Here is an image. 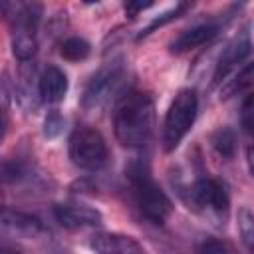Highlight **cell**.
Returning a JSON list of instances; mask_svg holds the SVG:
<instances>
[{
    "label": "cell",
    "mask_w": 254,
    "mask_h": 254,
    "mask_svg": "<svg viewBox=\"0 0 254 254\" xmlns=\"http://www.w3.org/2000/svg\"><path fill=\"white\" fill-rule=\"evenodd\" d=\"M155 103L147 91H125L113 107V131L129 149H143L153 135Z\"/></svg>",
    "instance_id": "cell-1"
},
{
    "label": "cell",
    "mask_w": 254,
    "mask_h": 254,
    "mask_svg": "<svg viewBox=\"0 0 254 254\" xmlns=\"http://www.w3.org/2000/svg\"><path fill=\"white\" fill-rule=\"evenodd\" d=\"M125 179L141 216L153 224H165L173 212V202L167 192L153 181L149 165L145 161H131L125 167Z\"/></svg>",
    "instance_id": "cell-2"
},
{
    "label": "cell",
    "mask_w": 254,
    "mask_h": 254,
    "mask_svg": "<svg viewBox=\"0 0 254 254\" xmlns=\"http://www.w3.org/2000/svg\"><path fill=\"white\" fill-rule=\"evenodd\" d=\"M2 10H12L4 12L10 26H12V52L20 62H28L36 50H38V24L42 16V6L40 4H2Z\"/></svg>",
    "instance_id": "cell-3"
},
{
    "label": "cell",
    "mask_w": 254,
    "mask_h": 254,
    "mask_svg": "<svg viewBox=\"0 0 254 254\" xmlns=\"http://www.w3.org/2000/svg\"><path fill=\"white\" fill-rule=\"evenodd\" d=\"M196 109H198V99L194 89H181L175 95L163 123V149L167 153H173L181 145L185 135L190 131L196 119Z\"/></svg>",
    "instance_id": "cell-4"
},
{
    "label": "cell",
    "mask_w": 254,
    "mask_h": 254,
    "mask_svg": "<svg viewBox=\"0 0 254 254\" xmlns=\"http://www.w3.org/2000/svg\"><path fill=\"white\" fill-rule=\"evenodd\" d=\"M125 81H127V69H125L123 62L121 60L109 62L99 71H95L91 75V79L87 81L83 95H81V107L87 111L101 109L115 95H119V97L123 95Z\"/></svg>",
    "instance_id": "cell-5"
},
{
    "label": "cell",
    "mask_w": 254,
    "mask_h": 254,
    "mask_svg": "<svg viewBox=\"0 0 254 254\" xmlns=\"http://www.w3.org/2000/svg\"><path fill=\"white\" fill-rule=\"evenodd\" d=\"M69 159L83 171H97L109 159L103 135L93 127H79L69 137Z\"/></svg>",
    "instance_id": "cell-6"
},
{
    "label": "cell",
    "mask_w": 254,
    "mask_h": 254,
    "mask_svg": "<svg viewBox=\"0 0 254 254\" xmlns=\"http://www.w3.org/2000/svg\"><path fill=\"white\" fill-rule=\"evenodd\" d=\"M179 192L189 204V208L192 206L196 210H210L220 216L228 212V204H230L228 190H226V185L218 179L198 177L192 185H189Z\"/></svg>",
    "instance_id": "cell-7"
},
{
    "label": "cell",
    "mask_w": 254,
    "mask_h": 254,
    "mask_svg": "<svg viewBox=\"0 0 254 254\" xmlns=\"http://www.w3.org/2000/svg\"><path fill=\"white\" fill-rule=\"evenodd\" d=\"M252 50V42H250V34L248 28H242L238 34H234L226 46L222 48L216 65H214V73H212V85H218L224 81V77L250 54Z\"/></svg>",
    "instance_id": "cell-8"
},
{
    "label": "cell",
    "mask_w": 254,
    "mask_h": 254,
    "mask_svg": "<svg viewBox=\"0 0 254 254\" xmlns=\"http://www.w3.org/2000/svg\"><path fill=\"white\" fill-rule=\"evenodd\" d=\"M54 216L64 228H69V230L99 226L103 222V216L97 208L87 206V204H77V202L56 204L54 206Z\"/></svg>",
    "instance_id": "cell-9"
},
{
    "label": "cell",
    "mask_w": 254,
    "mask_h": 254,
    "mask_svg": "<svg viewBox=\"0 0 254 254\" xmlns=\"http://www.w3.org/2000/svg\"><path fill=\"white\" fill-rule=\"evenodd\" d=\"M220 28H222V22L220 20H208V22L190 26V28L183 30L169 44V50H171V54H185V52H190L194 48H200L206 42H210L220 32Z\"/></svg>",
    "instance_id": "cell-10"
},
{
    "label": "cell",
    "mask_w": 254,
    "mask_h": 254,
    "mask_svg": "<svg viewBox=\"0 0 254 254\" xmlns=\"http://www.w3.org/2000/svg\"><path fill=\"white\" fill-rule=\"evenodd\" d=\"M89 248L95 254H147L133 236L121 232H95L89 238Z\"/></svg>",
    "instance_id": "cell-11"
},
{
    "label": "cell",
    "mask_w": 254,
    "mask_h": 254,
    "mask_svg": "<svg viewBox=\"0 0 254 254\" xmlns=\"http://www.w3.org/2000/svg\"><path fill=\"white\" fill-rule=\"evenodd\" d=\"M2 230L6 234L18 236V238H36L44 232V224L40 218H36L32 214L4 208L2 210Z\"/></svg>",
    "instance_id": "cell-12"
},
{
    "label": "cell",
    "mask_w": 254,
    "mask_h": 254,
    "mask_svg": "<svg viewBox=\"0 0 254 254\" xmlns=\"http://www.w3.org/2000/svg\"><path fill=\"white\" fill-rule=\"evenodd\" d=\"M67 93V75L58 65H48L40 75V95L46 103H60Z\"/></svg>",
    "instance_id": "cell-13"
},
{
    "label": "cell",
    "mask_w": 254,
    "mask_h": 254,
    "mask_svg": "<svg viewBox=\"0 0 254 254\" xmlns=\"http://www.w3.org/2000/svg\"><path fill=\"white\" fill-rule=\"evenodd\" d=\"M16 95H18L20 105H22L28 113L38 109V105H40V101H42V95H40V77H36L34 67H30V65H24V67H22L20 79H18Z\"/></svg>",
    "instance_id": "cell-14"
},
{
    "label": "cell",
    "mask_w": 254,
    "mask_h": 254,
    "mask_svg": "<svg viewBox=\"0 0 254 254\" xmlns=\"http://www.w3.org/2000/svg\"><path fill=\"white\" fill-rule=\"evenodd\" d=\"M89 52H91L89 42L79 36H71V38L64 40V44L60 46V54L67 62H81L89 56Z\"/></svg>",
    "instance_id": "cell-15"
},
{
    "label": "cell",
    "mask_w": 254,
    "mask_h": 254,
    "mask_svg": "<svg viewBox=\"0 0 254 254\" xmlns=\"http://www.w3.org/2000/svg\"><path fill=\"white\" fill-rule=\"evenodd\" d=\"M210 143H212L214 151H216L220 157H224V159H232L234 153H236V135H234V131L228 129V127L216 129V131L212 133V137H210Z\"/></svg>",
    "instance_id": "cell-16"
},
{
    "label": "cell",
    "mask_w": 254,
    "mask_h": 254,
    "mask_svg": "<svg viewBox=\"0 0 254 254\" xmlns=\"http://www.w3.org/2000/svg\"><path fill=\"white\" fill-rule=\"evenodd\" d=\"M192 4L190 2H179V4H175L171 10H167V12H163L161 16H157L153 22H149L141 32H139V36H137V40H141V38H145V36H149L151 32H155L157 28H161V26H165V24H169V22H173L175 18H179V16H183L189 8H190Z\"/></svg>",
    "instance_id": "cell-17"
},
{
    "label": "cell",
    "mask_w": 254,
    "mask_h": 254,
    "mask_svg": "<svg viewBox=\"0 0 254 254\" xmlns=\"http://www.w3.org/2000/svg\"><path fill=\"white\" fill-rule=\"evenodd\" d=\"M250 85H254V62L248 64V65H244L234 75V79H230L222 87V97H230V95H234V93H238V91H242V89H246Z\"/></svg>",
    "instance_id": "cell-18"
},
{
    "label": "cell",
    "mask_w": 254,
    "mask_h": 254,
    "mask_svg": "<svg viewBox=\"0 0 254 254\" xmlns=\"http://www.w3.org/2000/svg\"><path fill=\"white\" fill-rule=\"evenodd\" d=\"M238 230L244 246L250 250V254H254V212L252 210L248 208L238 210Z\"/></svg>",
    "instance_id": "cell-19"
},
{
    "label": "cell",
    "mask_w": 254,
    "mask_h": 254,
    "mask_svg": "<svg viewBox=\"0 0 254 254\" xmlns=\"http://www.w3.org/2000/svg\"><path fill=\"white\" fill-rule=\"evenodd\" d=\"M196 254H238L236 246L224 238H204L198 244Z\"/></svg>",
    "instance_id": "cell-20"
},
{
    "label": "cell",
    "mask_w": 254,
    "mask_h": 254,
    "mask_svg": "<svg viewBox=\"0 0 254 254\" xmlns=\"http://www.w3.org/2000/svg\"><path fill=\"white\" fill-rule=\"evenodd\" d=\"M64 127H65V119L62 117V113L58 109H52L44 119V135L48 139H56L62 135Z\"/></svg>",
    "instance_id": "cell-21"
},
{
    "label": "cell",
    "mask_w": 254,
    "mask_h": 254,
    "mask_svg": "<svg viewBox=\"0 0 254 254\" xmlns=\"http://www.w3.org/2000/svg\"><path fill=\"white\" fill-rule=\"evenodd\" d=\"M2 179L4 183H20L22 179H26V167L20 161H4Z\"/></svg>",
    "instance_id": "cell-22"
},
{
    "label": "cell",
    "mask_w": 254,
    "mask_h": 254,
    "mask_svg": "<svg viewBox=\"0 0 254 254\" xmlns=\"http://www.w3.org/2000/svg\"><path fill=\"white\" fill-rule=\"evenodd\" d=\"M240 123L242 129L254 139V95H248L240 109Z\"/></svg>",
    "instance_id": "cell-23"
},
{
    "label": "cell",
    "mask_w": 254,
    "mask_h": 254,
    "mask_svg": "<svg viewBox=\"0 0 254 254\" xmlns=\"http://www.w3.org/2000/svg\"><path fill=\"white\" fill-rule=\"evenodd\" d=\"M151 6H153L151 2H145V4H143V2H127L123 8H125V14H127L129 18H135L139 12H143V10L151 8Z\"/></svg>",
    "instance_id": "cell-24"
},
{
    "label": "cell",
    "mask_w": 254,
    "mask_h": 254,
    "mask_svg": "<svg viewBox=\"0 0 254 254\" xmlns=\"http://www.w3.org/2000/svg\"><path fill=\"white\" fill-rule=\"evenodd\" d=\"M246 163H248V169H250V173L254 177V145H250L248 151H246Z\"/></svg>",
    "instance_id": "cell-25"
},
{
    "label": "cell",
    "mask_w": 254,
    "mask_h": 254,
    "mask_svg": "<svg viewBox=\"0 0 254 254\" xmlns=\"http://www.w3.org/2000/svg\"><path fill=\"white\" fill-rule=\"evenodd\" d=\"M0 254H20V252H18V250H12V248H8V246H4Z\"/></svg>",
    "instance_id": "cell-26"
}]
</instances>
